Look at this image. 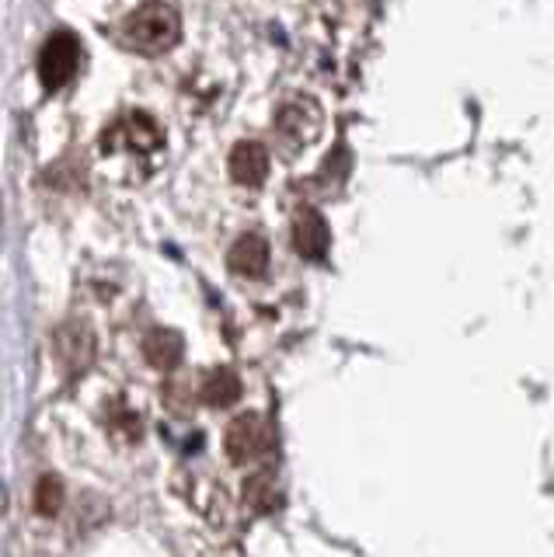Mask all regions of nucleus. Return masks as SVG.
<instances>
[{"instance_id": "nucleus-1", "label": "nucleus", "mask_w": 554, "mask_h": 557, "mask_svg": "<svg viewBox=\"0 0 554 557\" xmlns=\"http://www.w3.org/2000/svg\"><path fill=\"white\" fill-rule=\"evenodd\" d=\"M182 39V17L171 4H140L123 22V42L140 57H161Z\"/></svg>"}, {"instance_id": "nucleus-2", "label": "nucleus", "mask_w": 554, "mask_h": 557, "mask_svg": "<svg viewBox=\"0 0 554 557\" xmlns=\"http://www.w3.org/2000/svg\"><path fill=\"white\" fill-rule=\"evenodd\" d=\"M81 66V39L74 32L49 35L39 52V81L46 91H60L63 84H71Z\"/></svg>"}, {"instance_id": "nucleus-3", "label": "nucleus", "mask_w": 554, "mask_h": 557, "mask_svg": "<svg viewBox=\"0 0 554 557\" xmlns=\"http://www.w3.org/2000/svg\"><path fill=\"white\" fill-rule=\"evenodd\" d=\"M223 449H227V457L234 463L258 460L269 449V425H266V418L255 414V411L237 414L234 422L227 425V432H223Z\"/></svg>"}, {"instance_id": "nucleus-4", "label": "nucleus", "mask_w": 554, "mask_h": 557, "mask_svg": "<svg viewBox=\"0 0 554 557\" xmlns=\"http://www.w3.org/2000/svg\"><path fill=\"white\" fill-rule=\"evenodd\" d=\"M115 147H126V150H153L161 147V126L153 122L150 115L144 112H130L119 126L109 129L106 136V150H115Z\"/></svg>"}, {"instance_id": "nucleus-5", "label": "nucleus", "mask_w": 554, "mask_h": 557, "mask_svg": "<svg viewBox=\"0 0 554 557\" xmlns=\"http://www.w3.org/2000/svg\"><path fill=\"white\" fill-rule=\"evenodd\" d=\"M57 359L66 373H84L95 359V335L88 324H63L57 331Z\"/></svg>"}, {"instance_id": "nucleus-6", "label": "nucleus", "mask_w": 554, "mask_h": 557, "mask_svg": "<svg viewBox=\"0 0 554 557\" xmlns=\"http://www.w3.org/2000/svg\"><path fill=\"white\" fill-rule=\"evenodd\" d=\"M231 178L248 188L262 185L269 178V150L262 144H255V139L237 144L231 150Z\"/></svg>"}, {"instance_id": "nucleus-7", "label": "nucleus", "mask_w": 554, "mask_h": 557, "mask_svg": "<svg viewBox=\"0 0 554 557\" xmlns=\"http://www.w3.org/2000/svg\"><path fill=\"white\" fill-rule=\"evenodd\" d=\"M227 265H231V272L245 275V278H262L269 272V244L258 234L237 237L227 255Z\"/></svg>"}, {"instance_id": "nucleus-8", "label": "nucleus", "mask_w": 554, "mask_h": 557, "mask_svg": "<svg viewBox=\"0 0 554 557\" xmlns=\"http://www.w3.org/2000/svg\"><path fill=\"white\" fill-rule=\"evenodd\" d=\"M293 248L310 261L328 251V223L321 220V213H315V209H300V213L293 216Z\"/></svg>"}, {"instance_id": "nucleus-9", "label": "nucleus", "mask_w": 554, "mask_h": 557, "mask_svg": "<svg viewBox=\"0 0 554 557\" xmlns=\"http://www.w3.org/2000/svg\"><path fill=\"white\" fill-rule=\"evenodd\" d=\"M185 356V342L178 331L171 327H153L144 338V359L153 366V370H175Z\"/></svg>"}, {"instance_id": "nucleus-10", "label": "nucleus", "mask_w": 554, "mask_h": 557, "mask_svg": "<svg viewBox=\"0 0 554 557\" xmlns=\"http://www.w3.org/2000/svg\"><path fill=\"white\" fill-rule=\"evenodd\" d=\"M199 394L210 408H231L241 397V376L234 370H227V366H217V370H210L202 376Z\"/></svg>"}, {"instance_id": "nucleus-11", "label": "nucleus", "mask_w": 554, "mask_h": 557, "mask_svg": "<svg viewBox=\"0 0 554 557\" xmlns=\"http://www.w3.org/2000/svg\"><path fill=\"white\" fill-rule=\"evenodd\" d=\"M63 481L57 474H42L39 484H36V512L39 516H57L63 509Z\"/></svg>"}, {"instance_id": "nucleus-12", "label": "nucleus", "mask_w": 554, "mask_h": 557, "mask_svg": "<svg viewBox=\"0 0 554 557\" xmlns=\"http://www.w3.org/2000/svg\"><path fill=\"white\" fill-rule=\"evenodd\" d=\"M248 498L258 512H269L275 509V492H272V484H269V474H258L248 481Z\"/></svg>"}]
</instances>
